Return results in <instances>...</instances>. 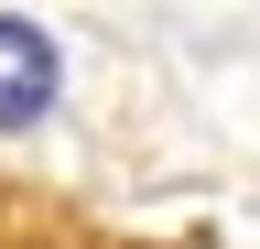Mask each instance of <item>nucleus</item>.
<instances>
[{
  "instance_id": "obj_1",
  "label": "nucleus",
  "mask_w": 260,
  "mask_h": 249,
  "mask_svg": "<svg viewBox=\"0 0 260 249\" xmlns=\"http://www.w3.org/2000/svg\"><path fill=\"white\" fill-rule=\"evenodd\" d=\"M54 76H65L54 65V33H32L22 11H0V141L54 109Z\"/></svg>"
}]
</instances>
